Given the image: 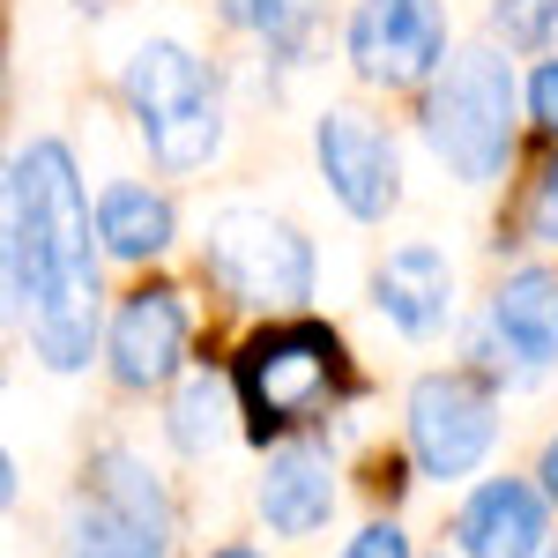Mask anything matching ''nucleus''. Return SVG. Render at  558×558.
I'll return each mask as SVG.
<instances>
[{
    "label": "nucleus",
    "mask_w": 558,
    "mask_h": 558,
    "mask_svg": "<svg viewBox=\"0 0 558 558\" xmlns=\"http://www.w3.org/2000/svg\"><path fill=\"white\" fill-rule=\"evenodd\" d=\"M8 299L31 320V343L52 373L89 365L97 260H89V202L68 142H31L8 165Z\"/></svg>",
    "instance_id": "obj_1"
},
{
    "label": "nucleus",
    "mask_w": 558,
    "mask_h": 558,
    "mask_svg": "<svg viewBox=\"0 0 558 558\" xmlns=\"http://www.w3.org/2000/svg\"><path fill=\"white\" fill-rule=\"evenodd\" d=\"M425 142L462 186H484V179L507 172V157H514V68L492 45H470L439 68V83L425 97Z\"/></svg>",
    "instance_id": "obj_2"
},
{
    "label": "nucleus",
    "mask_w": 558,
    "mask_h": 558,
    "mask_svg": "<svg viewBox=\"0 0 558 558\" xmlns=\"http://www.w3.org/2000/svg\"><path fill=\"white\" fill-rule=\"evenodd\" d=\"M231 387H239V402H246L254 439H276V432H291V425H313V417L343 395L350 357H343V343H336V328L291 320V328H268V336H254V343L239 350Z\"/></svg>",
    "instance_id": "obj_3"
},
{
    "label": "nucleus",
    "mask_w": 558,
    "mask_h": 558,
    "mask_svg": "<svg viewBox=\"0 0 558 558\" xmlns=\"http://www.w3.org/2000/svg\"><path fill=\"white\" fill-rule=\"evenodd\" d=\"M172 551V499L134 447H105L89 462V507L75 514L68 558H165Z\"/></svg>",
    "instance_id": "obj_4"
},
{
    "label": "nucleus",
    "mask_w": 558,
    "mask_h": 558,
    "mask_svg": "<svg viewBox=\"0 0 558 558\" xmlns=\"http://www.w3.org/2000/svg\"><path fill=\"white\" fill-rule=\"evenodd\" d=\"M202 260L239 305L291 313V305L313 299V246L268 209H223L202 239Z\"/></svg>",
    "instance_id": "obj_5"
},
{
    "label": "nucleus",
    "mask_w": 558,
    "mask_h": 558,
    "mask_svg": "<svg viewBox=\"0 0 558 558\" xmlns=\"http://www.w3.org/2000/svg\"><path fill=\"white\" fill-rule=\"evenodd\" d=\"M447 60V8L439 0H357L350 8V68L373 89L432 83Z\"/></svg>",
    "instance_id": "obj_6"
},
{
    "label": "nucleus",
    "mask_w": 558,
    "mask_h": 558,
    "mask_svg": "<svg viewBox=\"0 0 558 558\" xmlns=\"http://www.w3.org/2000/svg\"><path fill=\"white\" fill-rule=\"evenodd\" d=\"M492 439H499V417H492V395L476 380L425 373V380L410 387V454H417L425 476H439V484L470 476L492 454Z\"/></svg>",
    "instance_id": "obj_7"
},
{
    "label": "nucleus",
    "mask_w": 558,
    "mask_h": 558,
    "mask_svg": "<svg viewBox=\"0 0 558 558\" xmlns=\"http://www.w3.org/2000/svg\"><path fill=\"white\" fill-rule=\"evenodd\" d=\"M313 157H320V179H328V194L343 202L357 223H380L395 209V194H402V157H395V134L380 120H365V112H320V128H313Z\"/></svg>",
    "instance_id": "obj_8"
},
{
    "label": "nucleus",
    "mask_w": 558,
    "mask_h": 558,
    "mask_svg": "<svg viewBox=\"0 0 558 558\" xmlns=\"http://www.w3.org/2000/svg\"><path fill=\"white\" fill-rule=\"evenodd\" d=\"M186 299L172 283H142L120 313H112V380L120 387H165L186 357Z\"/></svg>",
    "instance_id": "obj_9"
},
{
    "label": "nucleus",
    "mask_w": 558,
    "mask_h": 558,
    "mask_svg": "<svg viewBox=\"0 0 558 558\" xmlns=\"http://www.w3.org/2000/svg\"><path fill=\"white\" fill-rule=\"evenodd\" d=\"M551 521H544V492H529L521 476H492L476 484L454 514V544L470 558H544L551 544Z\"/></svg>",
    "instance_id": "obj_10"
},
{
    "label": "nucleus",
    "mask_w": 558,
    "mask_h": 558,
    "mask_svg": "<svg viewBox=\"0 0 558 558\" xmlns=\"http://www.w3.org/2000/svg\"><path fill=\"white\" fill-rule=\"evenodd\" d=\"M373 305H380L402 336H417V343L439 336L454 320V268H447V254L439 246H395L373 268Z\"/></svg>",
    "instance_id": "obj_11"
},
{
    "label": "nucleus",
    "mask_w": 558,
    "mask_h": 558,
    "mask_svg": "<svg viewBox=\"0 0 558 558\" xmlns=\"http://www.w3.org/2000/svg\"><path fill=\"white\" fill-rule=\"evenodd\" d=\"M336 514V470L320 447H276L260 470V521L276 536H313Z\"/></svg>",
    "instance_id": "obj_12"
},
{
    "label": "nucleus",
    "mask_w": 558,
    "mask_h": 558,
    "mask_svg": "<svg viewBox=\"0 0 558 558\" xmlns=\"http://www.w3.org/2000/svg\"><path fill=\"white\" fill-rule=\"evenodd\" d=\"M120 89H128V105H134V120H142V128H157V120H179V112H202V105H216L209 68H202L186 45H172V38L142 45V52L128 60V75H120Z\"/></svg>",
    "instance_id": "obj_13"
},
{
    "label": "nucleus",
    "mask_w": 558,
    "mask_h": 558,
    "mask_svg": "<svg viewBox=\"0 0 558 558\" xmlns=\"http://www.w3.org/2000/svg\"><path fill=\"white\" fill-rule=\"evenodd\" d=\"M492 336L507 343L521 373H544L558 357V276L551 268H521L507 276V291L492 299Z\"/></svg>",
    "instance_id": "obj_14"
},
{
    "label": "nucleus",
    "mask_w": 558,
    "mask_h": 558,
    "mask_svg": "<svg viewBox=\"0 0 558 558\" xmlns=\"http://www.w3.org/2000/svg\"><path fill=\"white\" fill-rule=\"evenodd\" d=\"M97 239L112 260H157L172 246V202L142 179H120L97 194Z\"/></svg>",
    "instance_id": "obj_15"
},
{
    "label": "nucleus",
    "mask_w": 558,
    "mask_h": 558,
    "mask_svg": "<svg viewBox=\"0 0 558 558\" xmlns=\"http://www.w3.org/2000/svg\"><path fill=\"white\" fill-rule=\"evenodd\" d=\"M149 142V157L165 165V172H202L216 157V142H223V112L202 105V112H179V120H157V128H142Z\"/></svg>",
    "instance_id": "obj_16"
},
{
    "label": "nucleus",
    "mask_w": 558,
    "mask_h": 558,
    "mask_svg": "<svg viewBox=\"0 0 558 558\" xmlns=\"http://www.w3.org/2000/svg\"><path fill=\"white\" fill-rule=\"evenodd\" d=\"M223 15L239 31H254L276 60L305 52V38H313V0H223Z\"/></svg>",
    "instance_id": "obj_17"
},
{
    "label": "nucleus",
    "mask_w": 558,
    "mask_h": 558,
    "mask_svg": "<svg viewBox=\"0 0 558 558\" xmlns=\"http://www.w3.org/2000/svg\"><path fill=\"white\" fill-rule=\"evenodd\" d=\"M223 417H231L223 380H216V373H194V380L179 387V402H172V439L186 447V454H209L216 439H223Z\"/></svg>",
    "instance_id": "obj_18"
},
{
    "label": "nucleus",
    "mask_w": 558,
    "mask_h": 558,
    "mask_svg": "<svg viewBox=\"0 0 558 558\" xmlns=\"http://www.w3.org/2000/svg\"><path fill=\"white\" fill-rule=\"evenodd\" d=\"M551 23H558V0H499V8H492V31L507 45H544Z\"/></svg>",
    "instance_id": "obj_19"
},
{
    "label": "nucleus",
    "mask_w": 558,
    "mask_h": 558,
    "mask_svg": "<svg viewBox=\"0 0 558 558\" xmlns=\"http://www.w3.org/2000/svg\"><path fill=\"white\" fill-rule=\"evenodd\" d=\"M521 231H529V246H558V165H544L529 209H521Z\"/></svg>",
    "instance_id": "obj_20"
},
{
    "label": "nucleus",
    "mask_w": 558,
    "mask_h": 558,
    "mask_svg": "<svg viewBox=\"0 0 558 558\" xmlns=\"http://www.w3.org/2000/svg\"><path fill=\"white\" fill-rule=\"evenodd\" d=\"M529 120L558 142V60H544V68L529 75Z\"/></svg>",
    "instance_id": "obj_21"
},
{
    "label": "nucleus",
    "mask_w": 558,
    "mask_h": 558,
    "mask_svg": "<svg viewBox=\"0 0 558 558\" xmlns=\"http://www.w3.org/2000/svg\"><path fill=\"white\" fill-rule=\"evenodd\" d=\"M343 558H410V536H402L395 521H373V529H357V536H350Z\"/></svg>",
    "instance_id": "obj_22"
},
{
    "label": "nucleus",
    "mask_w": 558,
    "mask_h": 558,
    "mask_svg": "<svg viewBox=\"0 0 558 558\" xmlns=\"http://www.w3.org/2000/svg\"><path fill=\"white\" fill-rule=\"evenodd\" d=\"M536 476H544V492H551V499H558V439H551V447H544V470H536Z\"/></svg>",
    "instance_id": "obj_23"
},
{
    "label": "nucleus",
    "mask_w": 558,
    "mask_h": 558,
    "mask_svg": "<svg viewBox=\"0 0 558 558\" xmlns=\"http://www.w3.org/2000/svg\"><path fill=\"white\" fill-rule=\"evenodd\" d=\"M209 558H260V551H246V544H223V551H209Z\"/></svg>",
    "instance_id": "obj_24"
},
{
    "label": "nucleus",
    "mask_w": 558,
    "mask_h": 558,
    "mask_svg": "<svg viewBox=\"0 0 558 558\" xmlns=\"http://www.w3.org/2000/svg\"><path fill=\"white\" fill-rule=\"evenodd\" d=\"M544 558H558V544H551V551H544Z\"/></svg>",
    "instance_id": "obj_25"
}]
</instances>
